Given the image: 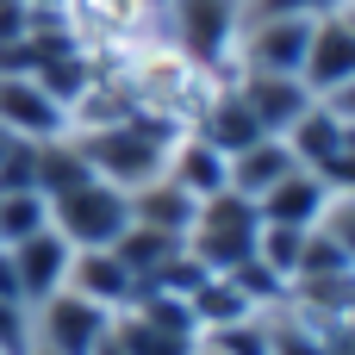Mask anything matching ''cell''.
<instances>
[{
  "instance_id": "1",
  "label": "cell",
  "mask_w": 355,
  "mask_h": 355,
  "mask_svg": "<svg viewBox=\"0 0 355 355\" xmlns=\"http://www.w3.org/2000/svg\"><path fill=\"white\" fill-rule=\"evenodd\" d=\"M106 69L119 75V87L131 94V106L137 112H150V119H162V125H175V131H193L200 125V112L212 106V94H218V69H206V62H193V56H181L175 44H162L156 31L150 37H137V44H125L119 56H106Z\"/></svg>"
},
{
  "instance_id": "2",
  "label": "cell",
  "mask_w": 355,
  "mask_h": 355,
  "mask_svg": "<svg viewBox=\"0 0 355 355\" xmlns=\"http://www.w3.org/2000/svg\"><path fill=\"white\" fill-rule=\"evenodd\" d=\"M69 137H75L81 162H87L100 181H112L119 193H137V187H150V181L162 175L168 144H175V125H162V119H150V112H125L119 125L69 131Z\"/></svg>"
},
{
  "instance_id": "3",
  "label": "cell",
  "mask_w": 355,
  "mask_h": 355,
  "mask_svg": "<svg viewBox=\"0 0 355 355\" xmlns=\"http://www.w3.org/2000/svg\"><path fill=\"white\" fill-rule=\"evenodd\" d=\"M256 237H262L256 200H243V193L225 187V193L200 200V212H193V225H187V256H193L206 275H231V268L256 262Z\"/></svg>"
},
{
  "instance_id": "4",
  "label": "cell",
  "mask_w": 355,
  "mask_h": 355,
  "mask_svg": "<svg viewBox=\"0 0 355 355\" xmlns=\"http://www.w3.org/2000/svg\"><path fill=\"white\" fill-rule=\"evenodd\" d=\"M50 231L69 250H112L131 231V193H119L112 181L87 175V181L50 193Z\"/></svg>"
},
{
  "instance_id": "5",
  "label": "cell",
  "mask_w": 355,
  "mask_h": 355,
  "mask_svg": "<svg viewBox=\"0 0 355 355\" xmlns=\"http://www.w3.org/2000/svg\"><path fill=\"white\" fill-rule=\"evenodd\" d=\"M237 31H243V0H162L156 12V37L218 75L231 69Z\"/></svg>"
},
{
  "instance_id": "6",
  "label": "cell",
  "mask_w": 355,
  "mask_h": 355,
  "mask_svg": "<svg viewBox=\"0 0 355 355\" xmlns=\"http://www.w3.org/2000/svg\"><path fill=\"white\" fill-rule=\"evenodd\" d=\"M112 343L125 355H193L200 349L193 300H181V293H137L112 318Z\"/></svg>"
},
{
  "instance_id": "7",
  "label": "cell",
  "mask_w": 355,
  "mask_h": 355,
  "mask_svg": "<svg viewBox=\"0 0 355 355\" xmlns=\"http://www.w3.org/2000/svg\"><path fill=\"white\" fill-rule=\"evenodd\" d=\"M112 337V312H100L81 293H50L31 306V349L37 355H94Z\"/></svg>"
},
{
  "instance_id": "8",
  "label": "cell",
  "mask_w": 355,
  "mask_h": 355,
  "mask_svg": "<svg viewBox=\"0 0 355 355\" xmlns=\"http://www.w3.org/2000/svg\"><path fill=\"white\" fill-rule=\"evenodd\" d=\"M62 19H69V31H75L100 62L119 56L125 44H137V37L156 31L150 0H62Z\"/></svg>"
},
{
  "instance_id": "9",
  "label": "cell",
  "mask_w": 355,
  "mask_h": 355,
  "mask_svg": "<svg viewBox=\"0 0 355 355\" xmlns=\"http://www.w3.org/2000/svg\"><path fill=\"white\" fill-rule=\"evenodd\" d=\"M306 44H312V19H243L237 50H231V69H250V75H300Z\"/></svg>"
},
{
  "instance_id": "10",
  "label": "cell",
  "mask_w": 355,
  "mask_h": 355,
  "mask_svg": "<svg viewBox=\"0 0 355 355\" xmlns=\"http://www.w3.org/2000/svg\"><path fill=\"white\" fill-rule=\"evenodd\" d=\"M0 131L25 144H50L69 131V112L37 87L31 69H0Z\"/></svg>"
},
{
  "instance_id": "11",
  "label": "cell",
  "mask_w": 355,
  "mask_h": 355,
  "mask_svg": "<svg viewBox=\"0 0 355 355\" xmlns=\"http://www.w3.org/2000/svg\"><path fill=\"white\" fill-rule=\"evenodd\" d=\"M225 81L243 94V106L256 112V125H262L268 137H287V131L312 112V100H318L300 75H250V69H225Z\"/></svg>"
},
{
  "instance_id": "12",
  "label": "cell",
  "mask_w": 355,
  "mask_h": 355,
  "mask_svg": "<svg viewBox=\"0 0 355 355\" xmlns=\"http://www.w3.org/2000/svg\"><path fill=\"white\" fill-rule=\"evenodd\" d=\"M69 293H81V300H94L100 312L119 318V312L144 293V281L125 268L119 250H75V256H69Z\"/></svg>"
},
{
  "instance_id": "13",
  "label": "cell",
  "mask_w": 355,
  "mask_h": 355,
  "mask_svg": "<svg viewBox=\"0 0 355 355\" xmlns=\"http://www.w3.org/2000/svg\"><path fill=\"white\" fill-rule=\"evenodd\" d=\"M355 75V25L331 6L324 19H312V44H306V62H300V81L312 94H331L337 81Z\"/></svg>"
},
{
  "instance_id": "14",
  "label": "cell",
  "mask_w": 355,
  "mask_h": 355,
  "mask_svg": "<svg viewBox=\"0 0 355 355\" xmlns=\"http://www.w3.org/2000/svg\"><path fill=\"white\" fill-rule=\"evenodd\" d=\"M162 175H168L181 193H193V200H212V193H225V187H231V156H225V150H212L200 131H175Z\"/></svg>"
},
{
  "instance_id": "15",
  "label": "cell",
  "mask_w": 355,
  "mask_h": 355,
  "mask_svg": "<svg viewBox=\"0 0 355 355\" xmlns=\"http://www.w3.org/2000/svg\"><path fill=\"white\" fill-rule=\"evenodd\" d=\"M6 256H12L19 300H25V306H37V300H50V293H62V287H69V256H75V250H69L56 231H37V237L12 243Z\"/></svg>"
},
{
  "instance_id": "16",
  "label": "cell",
  "mask_w": 355,
  "mask_h": 355,
  "mask_svg": "<svg viewBox=\"0 0 355 355\" xmlns=\"http://www.w3.org/2000/svg\"><path fill=\"white\" fill-rule=\"evenodd\" d=\"M324 206H331V187H324L312 168H293L281 187H268V193L256 200L262 225H287V231H312V225L324 218Z\"/></svg>"
},
{
  "instance_id": "17",
  "label": "cell",
  "mask_w": 355,
  "mask_h": 355,
  "mask_svg": "<svg viewBox=\"0 0 355 355\" xmlns=\"http://www.w3.org/2000/svg\"><path fill=\"white\" fill-rule=\"evenodd\" d=\"M212 150H225V156H237V150H250L256 137H268L262 125H256V112L243 106V94L231 87V81H218V94H212V106L200 112V125H193Z\"/></svg>"
},
{
  "instance_id": "18",
  "label": "cell",
  "mask_w": 355,
  "mask_h": 355,
  "mask_svg": "<svg viewBox=\"0 0 355 355\" xmlns=\"http://www.w3.org/2000/svg\"><path fill=\"white\" fill-rule=\"evenodd\" d=\"M293 168H300V162H293L287 137H256L250 150H237V156H231V193L262 200V193H268V187H281Z\"/></svg>"
},
{
  "instance_id": "19",
  "label": "cell",
  "mask_w": 355,
  "mask_h": 355,
  "mask_svg": "<svg viewBox=\"0 0 355 355\" xmlns=\"http://www.w3.org/2000/svg\"><path fill=\"white\" fill-rule=\"evenodd\" d=\"M193 212H200V200H193V193H181L168 175H156L150 187H137V193H131V225L162 231V237H181V243H187Z\"/></svg>"
},
{
  "instance_id": "20",
  "label": "cell",
  "mask_w": 355,
  "mask_h": 355,
  "mask_svg": "<svg viewBox=\"0 0 355 355\" xmlns=\"http://www.w3.org/2000/svg\"><path fill=\"white\" fill-rule=\"evenodd\" d=\"M37 231H50V200H44L37 187L0 193V250L25 243V237H37Z\"/></svg>"
},
{
  "instance_id": "21",
  "label": "cell",
  "mask_w": 355,
  "mask_h": 355,
  "mask_svg": "<svg viewBox=\"0 0 355 355\" xmlns=\"http://www.w3.org/2000/svg\"><path fill=\"white\" fill-rule=\"evenodd\" d=\"M0 355H31V306L0 300Z\"/></svg>"
},
{
  "instance_id": "22",
  "label": "cell",
  "mask_w": 355,
  "mask_h": 355,
  "mask_svg": "<svg viewBox=\"0 0 355 355\" xmlns=\"http://www.w3.org/2000/svg\"><path fill=\"white\" fill-rule=\"evenodd\" d=\"M337 0H243V19H324Z\"/></svg>"
},
{
  "instance_id": "23",
  "label": "cell",
  "mask_w": 355,
  "mask_h": 355,
  "mask_svg": "<svg viewBox=\"0 0 355 355\" xmlns=\"http://www.w3.org/2000/svg\"><path fill=\"white\" fill-rule=\"evenodd\" d=\"M331 193H355V125L343 131V144H337V156L324 162V175H318Z\"/></svg>"
},
{
  "instance_id": "24",
  "label": "cell",
  "mask_w": 355,
  "mask_h": 355,
  "mask_svg": "<svg viewBox=\"0 0 355 355\" xmlns=\"http://www.w3.org/2000/svg\"><path fill=\"white\" fill-rule=\"evenodd\" d=\"M31 25H37V12L25 0H0V50H19L31 37Z\"/></svg>"
},
{
  "instance_id": "25",
  "label": "cell",
  "mask_w": 355,
  "mask_h": 355,
  "mask_svg": "<svg viewBox=\"0 0 355 355\" xmlns=\"http://www.w3.org/2000/svg\"><path fill=\"white\" fill-rule=\"evenodd\" d=\"M318 100H324V106H331L343 125H355V75H349V81H337L331 94H318Z\"/></svg>"
},
{
  "instance_id": "26",
  "label": "cell",
  "mask_w": 355,
  "mask_h": 355,
  "mask_svg": "<svg viewBox=\"0 0 355 355\" xmlns=\"http://www.w3.org/2000/svg\"><path fill=\"white\" fill-rule=\"evenodd\" d=\"M31 12H62V0H25Z\"/></svg>"
},
{
  "instance_id": "27",
  "label": "cell",
  "mask_w": 355,
  "mask_h": 355,
  "mask_svg": "<svg viewBox=\"0 0 355 355\" xmlns=\"http://www.w3.org/2000/svg\"><path fill=\"white\" fill-rule=\"evenodd\" d=\"M94 355H125V349H119V343H112V337H106V343H100V349H94Z\"/></svg>"
},
{
  "instance_id": "28",
  "label": "cell",
  "mask_w": 355,
  "mask_h": 355,
  "mask_svg": "<svg viewBox=\"0 0 355 355\" xmlns=\"http://www.w3.org/2000/svg\"><path fill=\"white\" fill-rule=\"evenodd\" d=\"M193 355H225V349H212V343H206V337H200V349H193Z\"/></svg>"
},
{
  "instance_id": "29",
  "label": "cell",
  "mask_w": 355,
  "mask_h": 355,
  "mask_svg": "<svg viewBox=\"0 0 355 355\" xmlns=\"http://www.w3.org/2000/svg\"><path fill=\"white\" fill-rule=\"evenodd\" d=\"M6 150H12V137H6V131H0V162H6Z\"/></svg>"
},
{
  "instance_id": "30",
  "label": "cell",
  "mask_w": 355,
  "mask_h": 355,
  "mask_svg": "<svg viewBox=\"0 0 355 355\" xmlns=\"http://www.w3.org/2000/svg\"><path fill=\"white\" fill-rule=\"evenodd\" d=\"M31 355H37V349H31Z\"/></svg>"
}]
</instances>
